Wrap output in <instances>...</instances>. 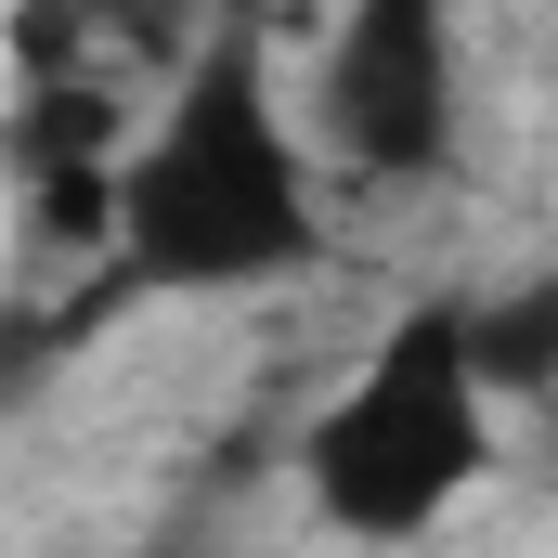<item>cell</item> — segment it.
Masks as SVG:
<instances>
[{
  "instance_id": "3957f363",
  "label": "cell",
  "mask_w": 558,
  "mask_h": 558,
  "mask_svg": "<svg viewBox=\"0 0 558 558\" xmlns=\"http://www.w3.org/2000/svg\"><path fill=\"white\" fill-rule=\"evenodd\" d=\"M299 118L377 195L454 182V143H468V39H454V0H338Z\"/></svg>"
},
{
  "instance_id": "7a4b0ae2",
  "label": "cell",
  "mask_w": 558,
  "mask_h": 558,
  "mask_svg": "<svg viewBox=\"0 0 558 558\" xmlns=\"http://www.w3.org/2000/svg\"><path fill=\"white\" fill-rule=\"evenodd\" d=\"M494 416H507V403H494V377L468 364V325H454V286H441V299H416V312L364 351V377L299 428V494H312V520L351 533V546H416V533H441V520L481 494Z\"/></svg>"
},
{
  "instance_id": "6da1fadb",
  "label": "cell",
  "mask_w": 558,
  "mask_h": 558,
  "mask_svg": "<svg viewBox=\"0 0 558 558\" xmlns=\"http://www.w3.org/2000/svg\"><path fill=\"white\" fill-rule=\"evenodd\" d=\"M325 260L312 131L274 78L260 13H208L169 52L156 118L105 169V286L118 299H260Z\"/></svg>"
},
{
  "instance_id": "277c9868",
  "label": "cell",
  "mask_w": 558,
  "mask_h": 558,
  "mask_svg": "<svg viewBox=\"0 0 558 558\" xmlns=\"http://www.w3.org/2000/svg\"><path fill=\"white\" fill-rule=\"evenodd\" d=\"M65 26H78V52L118 78V65H169L195 26H208V0H52Z\"/></svg>"
}]
</instances>
